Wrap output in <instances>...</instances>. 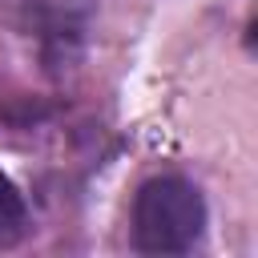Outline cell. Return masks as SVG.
I'll return each mask as SVG.
<instances>
[{"instance_id": "6da1fadb", "label": "cell", "mask_w": 258, "mask_h": 258, "mask_svg": "<svg viewBox=\"0 0 258 258\" xmlns=\"http://www.w3.org/2000/svg\"><path fill=\"white\" fill-rule=\"evenodd\" d=\"M206 234V198L181 173H157L133 198V246L141 254H189Z\"/></svg>"}, {"instance_id": "7a4b0ae2", "label": "cell", "mask_w": 258, "mask_h": 258, "mask_svg": "<svg viewBox=\"0 0 258 258\" xmlns=\"http://www.w3.org/2000/svg\"><path fill=\"white\" fill-rule=\"evenodd\" d=\"M24 234H28V206H24V194L12 185V177L0 173V250H4V246H16Z\"/></svg>"}]
</instances>
